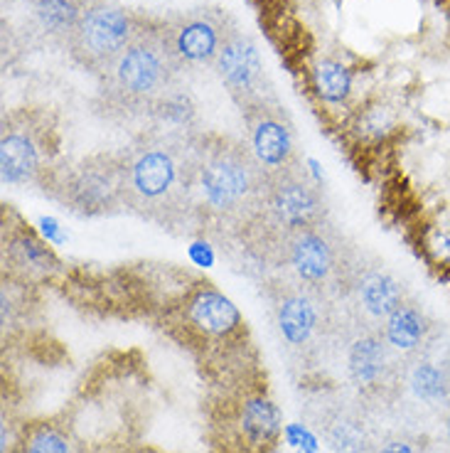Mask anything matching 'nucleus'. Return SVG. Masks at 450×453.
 Listing matches in <instances>:
<instances>
[{
	"instance_id": "obj_1",
	"label": "nucleus",
	"mask_w": 450,
	"mask_h": 453,
	"mask_svg": "<svg viewBox=\"0 0 450 453\" xmlns=\"http://www.w3.org/2000/svg\"><path fill=\"white\" fill-rule=\"evenodd\" d=\"M126 210L158 226L197 219V138L146 128L118 150Z\"/></svg>"
},
{
	"instance_id": "obj_2",
	"label": "nucleus",
	"mask_w": 450,
	"mask_h": 453,
	"mask_svg": "<svg viewBox=\"0 0 450 453\" xmlns=\"http://www.w3.org/2000/svg\"><path fill=\"white\" fill-rule=\"evenodd\" d=\"M266 175L244 141L207 134L197 138V217L219 237H239L256 215Z\"/></svg>"
},
{
	"instance_id": "obj_3",
	"label": "nucleus",
	"mask_w": 450,
	"mask_h": 453,
	"mask_svg": "<svg viewBox=\"0 0 450 453\" xmlns=\"http://www.w3.org/2000/svg\"><path fill=\"white\" fill-rule=\"evenodd\" d=\"M180 74L163 30V18H141L133 40L96 77L99 106L113 119L148 116L165 91L180 84Z\"/></svg>"
},
{
	"instance_id": "obj_4",
	"label": "nucleus",
	"mask_w": 450,
	"mask_h": 453,
	"mask_svg": "<svg viewBox=\"0 0 450 453\" xmlns=\"http://www.w3.org/2000/svg\"><path fill=\"white\" fill-rule=\"evenodd\" d=\"M325 219H330V212L320 180L313 178V173L303 163L301 168L266 180L259 210L239 239L261 264L269 266L273 251L283 239Z\"/></svg>"
},
{
	"instance_id": "obj_5",
	"label": "nucleus",
	"mask_w": 450,
	"mask_h": 453,
	"mask_svg": "<svg viewBox=\"0 0 450 453\" xmlns=\"http://www.w3.org/2000/svg\"><path fill=\"white\" fill-rule=\"evenodd\" d=\"M357 261L360 251L349 244L338 226L325 219L283 239L269 266L278 276L339 301Z\"/></svg>"
},
{
	"instance_id": "obj_6",
	"label": "nucleus",
	"mask_w": 450,
	"mask_h": 453,
	"mask_svg": "<svg viewBox=\"0 0 450 453\" xmlns=\"http://www.w3.org/2000/svg\"><path fill=\"white\" fill-rule=\"evenodd\" d=\"M59 134L47 109L23 106L3 116L0 180L11 188H45L57 163Z\"/></svg>"
},
{
	"instance_id": "obj_7",
	"label": "nucleus",
	"mask_w": 450,
	"mask_h": 453,
	"mask_svg": "<svg viewBox=\"0 0 450 453\" xmlns=\"http://www.w3.org/2000/svg\"><path fill=\"white\" fill-rule=\"evenodd\" d=\"M263 298L269 301L276 335L288 352L313 355L338 333V301L313 288L273 273L263 281Z\"/></svg>"
},
{
	"instance_id": "obj_8",
	"label": "nucleus",
	"mask_w": 450,
	"mask_h": 453,
	"mask_svg": "<svg viewBox=\"0 0 450 453\" xmlns=\"http://www.w3.org/2000/svg\"><path fill=\"white\" fill-rule=\"evenodd\" d=\"M45 193L77 217H111L124 212V170L118 150H102L59 163L45 182Z\"/></svg>"
},
{
	"instance_id": "obj_9",
	"label": "nucleus",
	"mask_w": 450,
	"mask_h": 453,
	"mask_svg": "<svg viewBox=\"0 0 450 453\" xmlns=\"http://www.w3.org/2000/svg\"><path fill=\"white\" fill-rule=\"evenodd\" d=\"M143 15L111 0H87L80 23L69 35V57L91 74H102L133 40Z\"/></svg>"
},
{
	"instance_id": "obj_10",
	"label": "nucleus",
	"mask_w": 450,
	"mask_h": 453,
	"mask_svg": "<svg viewBox=\"0 0 450 453\" xmlns=\"http://www.w3.org/2000/svg\"><path fill=\"white\" fill-rule=\"evenodd\" d=\"M241 119H244V143L266 178L303 165L295 126L286 106L276 96L241 109Z\"/></svg>"
},
{
	"instance_id": "obj_11",
	"label": "nucleus",
	"mask_w": 450,
	"mask_h": 453,
	"mask_svg": "<svg viewBox=\"0 0 450 453\" xmlns=\"http://www.w3.org/2000/svg\"><path fill=\"white\" fill-rule=\"evenodd\" d=\"M237 27L229 12L214 5H197L163 18L170 52L178 59L182 72L207 65L212 67L219 50Z\"/></svg>"
},
{
	"instance_id": "obj_12",
	"label": "nucleus",
	"mask_w": 450,
	"mask_h": 453,
	"mask_svg": "<svg viewBox=\"0 0 450 453\" xmlns=\"http://www.w3.org/2000/svg\"><path fill=\"white\" fill-rule=\"evenodd\" d=\"M406 298L404 281L394 272L379 261H364L360 257L338 306L345 308L352 328H379Z\"/></svg>"
},
{
	"instance_id": "obj_13",
	"label": "nucleus",
	"mask_w": 450,
	"mask_h": 453,
	"mask_svg": "<svg viewBox=\"0 0 450 453\" xmlns=\"http://www.w3.org/2000/svg\"><path fill=\"white\" fill-rule=\"evenodd\" d=\"M175 326L200 345H225L244 335V318L217 286L197 281L175 308Z\"/></svg>"
},
{
	"instance_id": "obj_14",
	"label": "nucleus",
	"mask_w": 450,
	"mask_h": 453,
	"mask_svg": "<svg viewBox=\"0 0 450 453\" xmlns=\"http://www.w3.org/2000/svg\"><path fill=\"white\" fill-rule=\"evenodd\" d=\"M283 439L278 404L261 387L241 389L225 409V443L239 453H269Z\"/></svg>"
},
{
	"instance_id": "obj_15",
	"label": "nucleus",
	"mask_w": 450,
	"mask_h": 453,
	"mask_svg": "<svg viewBox=\"0 0 450 453\" xmlns=\"http://www.w3.org/2000/svg\"><path fill=\"white\" fill-rule=\"evenodd\" d=\"M212 69L225 84V89L229 91V96L237 102L239 109H247L263 99H273L259 45L254 42L251 35L239 27L229 35L225 47L219 50Z\"/></svg>"
},
{
	"instance_id": "obj_16",
	"label": "nucleus",
	"mask_w": 450,
	"mask_h": 453,
	"mask_svg": "<svg viewBox=\"0 0 450 453\" xmlns=\"http://www.w3.org/2000/svg\"><path fill=\"white\" fill-rule=\"evenodd\" d=\"M3 266L8 279L33 288L57 281L65 272V264L52 244H47L40 232L25 225L20 217H15V222H5L3 229Z\"/></svg>"
},
{
	"instance_id": "obj_17",
	"label": "nucleus",
	"mask_w": 450,
	"mask_h": 453,
	"mask_svg": "<svg viewBox=\"0 0 450 453\" xmlns=\"http://www.w3.org/2000/svg\"><path fill=\"white\" fill-rule=\"evenodd\" d=\"M396 355L379 328H352L347 340V377L364 396L384 395L399 377Z\"/></svg>"
},
{
	"instance_id": "obj_18",
	"label": "nucleus",
	"mask_w": 450,
	"mask_h": 453,
	"mask_svg": "<svg viewBox=\"0 0 450 453\" xmlns=\"http://www.w3.org/2000/svg\"><path fill=\"white\" fill-rule=\"evenodd\" d=\"M379 330H382L384 340L389 342V348L399 357H411V355H416L426 348L433 326H431V318L423 311V306L406 298L404 303L384 320Z\"/></svg>"
},
{
	"instance_id": "obj_19",
	"label": "nucleus",
	"mask_w": 450,
	"mask_h": 453,
	"mask_svg": "<svg viewBox=\"0 0 450 453\" xmlns=\"http://www.w3.org/2000/svg\"><path fill=\"white\" fill-rule=\"evenodd\" d=\"M414 360L408 363L401 377L406 389L411 396L421 402L423 407L448 409L450 407V370L448 360H436L431 355H411Z\"/></svg>"
},
{
	"instance_id": "obj_20",
	"label": "nucleus",
	"mask_w": 450,
	"mask_h": 453,
	"mask_svg": "<svg viewBox=\"0 0 450 453\" xmlns=\"http://www.w3.org/2000/svg\"><path fill=\"white\" fill-rule=\"evenodd\" d=\"M150 128H156L160 134L180 138H200L204 134L200 128V113L197 104L192 99L187 89H182L180 84H175L160 96L156 106L146 116Z\"/></svg>"
},
{
	"instance_id": "obj_21",
	"label": "nucleus",
	"mask_w": 450,
	"mask_h": 453,
	"mask_svg": "<svg viewBox=\"0 0 450 453\" xmlns=\"http://www.w3.org/2000/svg\"><path fill=\"white\" fill-rule=\"evenodd\" d=\"M399 128H401L399 111L382 99L364 102L360 109L352 111V119H349V134L360 146H384L389 138L396 136Z\"/></svg>"
},
{
	"instance_id": "obj_22",
	"label": "nucleus",
	"mask_w": 450,
	"mask_h": 453,
	"mask_svg": "<svg viewBox=\"0 0 450 453\" xmlns=\"http://www.w3.org/2000/svg\"><path fill=\"white\" fill-rule=\"evenodd\" d=\"M27 5L33 11V20L40 27V33L67 45L69 35L74 33L80 23L87 0H27Z\"/></svg>"
},
{
	"instance_id": "obj_23",
	"label": "nucleus",
	"mask_w": 450,
	"mask_h": 453,
	"mask_svg": "<svg viewBox=\"0 0 450 453\" xmlns=\"http://www.w3.org/2000/svg\"><path fill=\"white\" fill-rule=\"evenodd\" d=\"M310 87L317 102L325 106H345L355 89V74L347 65H342L339 59L323 57L317 59L310 69Z\"/></svg>"
},
{
	"instance_id": "obj_24",
	"label": "nucleus",
	"mask_w": 450,
	"mask_h": 453,
	"mask_svg": "<svg viewBox=\"0 0 450 453\" xmlns=\"http://www.w3.org/2000/svg\"><path fill=\"white\" fill-rule=\"evenodd\" d=\"M323 436L335 453H371L377 443L364 421L352 411H332L323 421Z\"/></svg>"
},
{
	"instance_id": "obj_25",
	"label": "nucleus",
	"mask_w": 450,
	"mask_h": 453,
	"mask_svg": "<svg viewBox=\"0 0 450 453\" xmlns=\"http://www.w3.org/2000/svg\"><path fill=\"white\" fill-rule=\"evenodd\" d=\"M12 453H80L74 434L55 419L25 424L23 436Z\"/></svg>"
},
{
	"instance_id": "obj_26",
	"label": "nucleus",
	"mask_w": 450,
	"mask_h": 453,
	"mask_svg": "<svg viewBox=\"0 0 450 453\" xmlns=\"http://www.w3.org/2000/svg\"><path fill=\"white\" fill-rule=\"evenodd\" d=\"M37 288L25 286L3 276V288H0V323H3V335H15L18 330H23L30 318H33L37 301H34Z\"/></svg>"
},
{
	"instance_id": "obj_27",
	"label": "nucleus",
	"mask_w": 450,
	"mask_h": 453,
	"mask_svg": "<svg viewBox=\"0 0 450 453\" xmlns=\"http://www.w3.org/2000/svg\"><path fill=\"white\" fill-rule=\"evenodd\" d=\"M418 250L436 272L450 273V226L426 225L418 232Z\"/></svg>"
},
{
	"instance_id": "obj_28",
	"label": "nucleus",
	"mask_w": 450,
	"mask_h": 453,
	"mask_svg": "<svg viewBox=\"0 0 450 453\" xmlns=\"http://www.w3.org/2000/svg\"><path fill=\"white\" fill-rule=\"evenodd\" d=\"M283 441L288 449L301 453H320V439L310 426H305L301 421H293L283 426Z\"/></svg>"
},
{
	"instance_id": "obj_29",
	"label": "nucleus",
	"mask_w": 450,
	"mask_h": 453,
	"mask_svg": "<svg viewBox=\"0 0 450 453\" xmlns=\"http://www.w3.org/2000/svg\"><path fill=\"white\" fill-rule=\"evenodd\" d=\"M371 453H426V451H423V443H418L416 439L394 434V436H386V439H382V441L374 443Z\"/></svg>"
},
{
	"instance_id": "obj_30",
	"label": "nucleus",
	"mask_w": 450,
	"mask_h": 453,
	"mask_svg": "<svg viewBox=\"0 0 450 453\" xmlns=\"http://www.w3.org/2000/svg\"><path fill=\"white\" fill-rule=\"evenodd\" d=\"M190 261L194 266H200V269H212L214 264H217V251L210 242H204V239H194L190 244Z\"/></svg>"
},
{
	"instance_id": "obj_31",
	"label": "nucleus",
	"mask_w": 450,
	"mask_h": 453,
	"mask_svg": "<svg viewBox=\"0 0 450 453\" xmlns=\"http://www.w3.org/2000/svg\"><path fill=\"white\" fill-rule=\"evenodd\" d=\"M37 232L52 247H62L67 242V234H65V229H62V225L57 222L55 217H40L37 219Z\"/></svg>"
},
{
	"instance_id": "obj_32",
	"label": "nucleus",
	"mask_w": 450,
	"mask_h": 453,
	"mask_svg": "<svg viewBox=\"0 0 450 453\" xmlns=\"http://www.w3.org/2000/svg\"><path fill=\"white\" fill-rule=\"evenodd\" d=\"M443 434H446V443L450 449V407L446 409V419H443Z\"/></svg>"
},
{
	"instance_id": "obj_33",
	"label": "nucleus",
	"mask_w": 450,
	"mask_h": 453,
	"mask_svg": "<svg viewBox=\"0 0 450 453\" xmlns=\"http://www.w3.org/2000/svg\"><path fill=\"white\" fill-rule=\"evenodd\" d=\"M446 360H448V370H450V355H448V357H446Z\"/></svg>"
}]
</instances>
